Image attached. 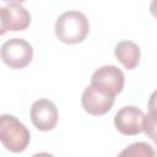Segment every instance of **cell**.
Masks as SVG:
<instances>
[{"label": "cell", "mask_w": 157, "mask_h": 157, "mask_svg": "<svg viewBox=\"0 0 157 157\" xmlns=\"http://www.w3.org/2000/svg\"><path fill=\"white\" fill-rule=\"evenodd\" d=\"M90 32V23L85 13L80 11L63 12L55 22V34L63 43L77 44L86 39Z\"/></svg>", "instance_id": "6da1fadb"}, {"label": "cell", "mask_w": 157, "mask_h": 157, "mask_svg": "<svg viewBox=\"0 0 157 157\" xmlns=\"http://www.w3.org/2000/svg\"><path fill=\"white\" fill-rule=\"evenodd\" d=\"M29 140V130L15 115H0V142L7 151L20 153L28 147Z\"/></svg>", "instance_id": "7a4b0ae2"}, {"label": "cell", "mask_w": 157, "mask_h": 157, "mask_svg": "<svg viewBox=\"0 0 157 157\" xmlns=\"http://www.w3.org/2000/svg\"><path fill=\"white\" fill-rule=\"evenodd\" d=\"M0 58L10 69H23L32 61L33 48L22 38H11L1 45Z\"/></svg>", "instance_id": "3957f363"}, {"label": "cell", "mask_w": 157, "mask_h": 157, "mask_svg": "<svg viewBox=\"0 0 157 157\" xmlns=\"http://www.w3.org/2000/svg\"><path fill=\"white\" fill-rule=\"evenodd\" d=\"M124 83H125V76L119 67L114 65H104L93 72L90 85L107 93L117 96L123 91Z\"/></svg>", "instance_id": "277c9868"}, {"label": "cell", "mask_w": 157, "mask_h": 157, "mask_svg": "<svg viewBox=\"0 0 157 157\" xmlns=\"http://www.w3.org/2000/svg\"><path fill=\"white\" fill-rule=\"evenodd\" d=\"M115 101V96L107 93L92 85L87 86L81 96L83 109L91 115H103L108 113Z\"/></svg>", "instance_id": "5b68a950"}, {"label": "cell", "mask_w": 157, "mask_h": 157, "mask_svg": "<svg viewBox=\"0 0 157 157\" xmlns=\"http://www.w3.org/2000/svg\"><path fill=\"white\" fill-rule=\"evenodd\" d=\"M144 112L135 105H125L114 117L115 129L125 136H135L144 130Z\"/></svg>", "instance_id": "8992f818"}, {"label": "cell", "mask_w": 157, "mask_h": 157, "mask_svg": "<svg viewBox=\"0 0 157 157\" xmlns=\"http://www.w3.org/2000/svg\"><path fill=\"white\" fill-rule=\"evenodd\" d=\"M31 120L40 131H49L56 126L58 108L49 99H38L31 107Z\"/></svg>", "instance_id": "52a82bcc"}, {"label": "cell", "mask_w": 157, "mask_h": 157, "mask_svg": "<svg viewBox=\"0 0 157 157\" xmlns=\"http://www.w3.org/2000/svg\"><path fill=\"white\" fill-rule=\"evenodd\" d=\"M7 31H23L31 23L29 12L18 2H10L4 7Z\"/></svg>", "instance_id": "ba28073f"}, {"label": "cell", "mask_w": 157, "mask_h": 157, "mask_svg": "<svg viewBox=\"0 0 157 157\" xmlns=\"http://www.w3.org/2000/svg\"><path fill=\"white\" fill-rule=\"evenodd\" d=\"M114 54L117 59L120 61V64L128 69L132 70L135 69L140 63L141 52L136 43L131 40H121L115 45Z\"/></svg>", "instance_id": "9c48e42d"}, {"label": "cell", "mask_w": 157, "mask_h": 157, "mask_svg": "<svg viewBox=\"0 0 157 157\" xmlns=\"http://www.w3.org/2000/svg\"><path fill=\"white\" fill-rule=\"evenodd\" d=\"M145 134L152 140L156 141V112H155V93L151 96L150 101V112L144 117V130Z\"/></svg>", "instance_id": "30bf717a"}, {"label": "cell", "mask_w": 157, "mask_h": 157, "mask_svg": "<svg viewBox=\"0 0 157 157\" xmlns=\"http://www.w3.org/2000/svg\"><path fill=\"white\" fill-rule=\"evenodd\" d=\"M120 156H142V157H148V156H155V151L152 146H150L146 142H135L128 146L124 151L119 153Z\"/></svg>", "instance_id": "8fae6325"}, {"label": "cell", "mask_w": 157, "mask_h": 157, "mask_svg": "<svg viewBox=\"0 0 157 157\" xmlns=\"http://www.w3.org/2000/svg\"><path fill=\"white\" fill-rule=\"evenodd\" d=\"M7 32L6 28V21H5V12L4 7H0V36H4Z\"/></svg>", "instance_id": "7c38bea8"}, {"label": "cell", "mask_w": 157, "mask_h": 157, "mask_svg": "<svg viewBox=\"0 0 157 157\" xmlns=\"http://www.w3.org/2000/svg\"><path fill=\"white\" fill-rule=\"evenodd\" d=\"M2 1H6V2H23V1H26V0H2Z\"/></svg>", "instance_id": "4fadbf2b"}]
</instances>
